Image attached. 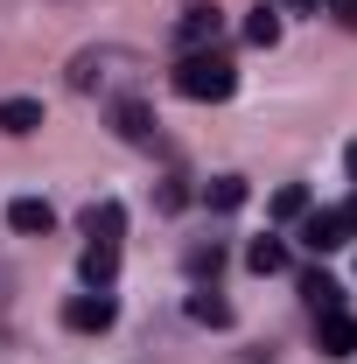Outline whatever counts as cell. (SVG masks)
<instances>
[{
    "mask_svg": "<svg viewBox=\"0 0 357 364\" xmlns=\"http://www.w3.org/2000/svg\"><path fill=\"white\" fill-rule=\"evenodd\" d=\"M182 267H189V273H218V267H224V245H218V238H211V245H189V259H182Z\"/></svg>",
    "mask_w": 357,
    "mask_h": 364,
    "instance_id": "ac0fdd59",
    "label": "cell"
},
{
    "mask_svg": "<svg viewBox=\"0 0 357 364\" xmlns=\"http://www.w3.org/2000/svg\"><path fill=\"white\" fill-rule=\"evenodd\" d=\"M85 231H91V238H112V245H119V231H127V210L105 196V203H91V210H85Z\"/></svg>",
    "mask_w": 357,
    "mask_h": 364,
    "instance_id": "4fadbf2b",
    "label": "cell"
},
{
    "mask_svg": "<svg viewBox=\"0 0 357 364\" xmlns=\"http://www.w3.org/2000/svg\"><path fill=\"white\" fill-rule=\"evenodd\" d=\"M154 203H161V210H182V203H189V189H182V176H169V182H161V189H154Z\"/></svg>",
    "mask_w": 357,
    "mask_h": 364,
    "instance_id": "d6986e66",
    "label": "cell"
},
{
    "mask_svg": "<svg viewBox=\"0 0 357 364\" xmlns=\"http://www.w3.org/2000/svg\"><path fill=\"white\" fill-rule=\"evenodd\" d=\"M322 7H336V21H343V28H357V0H322Z\"/></svg>",
    "mask_w": 357,
    "mask_h": 364,
    "instance_id": "ffe728a7",
    "label": "cell"
},
{
    "mask_svg": "<svg viewBox=\"0 0 357 364\" xmlns=\"http://www.w3.org/2000/svg\"><path fill=\"white\" fill-rule=\"evenodd\" d=\"M127 70H134V49H78V56H70V91H112L119 85V77H127Z\"/></svg>",
    "mask_w": 357,
    "mask_h": 364,
    "instance_id": "7a4b0ae2",
    "label": "cell"
},
{
    "mask_svg": "<svg viewBox=\"0 0 357 364\" xmlns=\"http://www.w3.org/2000/svg\"><path fill=\"white\" fill-rule=\"evenodd\" d=\"M302 301H309L315 316H329V309H343V287L329 273H302Z\"/></svg>",
    "mask_w": 357,
    "mask_h": 364,
    "instance_id": "8fae6325",
    "label": "cell"
},
{
    "mask_svg": "<svg viewBox=\"0 0 357 364\" xmlns=\"http://www.w3.org/2000/svg\"><path fill=\"white\" fill-rule=\"evenodd\" d=\"M203 203H211V210H238V203H245V176H211L203 182Z\"/></svg>",
    "mask_w": 357,
    "mask_h": 364,
    "instance_id": "5bb4252c",
    "label": "cell"
},
{
    "mask_svg": "<svg viewBox=\"0 0 357 364\" xmlns=\"http://www.w3.org/2000/svg\"><path fill=\"white\" fill-rule=\"evenodd\" d=\"M302 245H309V252H343V245H351V218H343V210H309V218H302Z\"/></svg>",
    "mask_w": 357,
    "mask_h": 364,
    "instance_id": "8992f818",
    "label": "cell"
},
{
    "mask_svg": "<svg viewBox=\"0 0 357 364\" xmlns=\"http://www.w3.org/2000/svg\"><path fill=\"white\" fill-rule=\"evenodd\" d=\"M7 231H21V238H49V231H56V210H49L43 196H14V203H7Z\"/></svg>",
    "mask_w": 357,
    "mask_h": 364,
    "instance_id": "52a82bcc",
    "label": "cell"
},
{
    "mask_svg": "<svg viewBox=\"0 0 357 364\" xmlns=\"http://www.w3.org/2000/svg\"><path fill=\"white\" fill-rule=\"evenodd\" d=\"M245 43H252V49H273V43H280V7L260 0V7L245 14Z\"/></svg>",
    "mask_w": 357,
    "mask_h": 364,
    "instance_id": "7c38bea8",
    "label": "cell"
},
{
    "mask_svg": "<svg viewBox=\"0 0 357 364\" xmlns=\"http://www.w3.org/2000/svg\"><path fill=\"white\" fill-rule=\"evenodd\" d=\"M176 91L196 98V105H224V98L238 91V63H231L224 49H189L176 63Z\"/></svg>",
    "mask_w": 357,
    "mask_h": 364,
    "instance_id": "6da1fadb",
    "label": "cell"
},
{
    "mask_svg": "<svg viewBox=\"0 0 357 364\" xmlns=\"http://www.w3.org/2000/svg\"><path fill=\"white\" fill-rule=\"evenodd\" d=\"M112 127H119V140H127V147H154V140H161L154 105H140V98H119V105H112Z\"/></svg>",
    "mask_w": 357,
    "mask_h": 364,
    "instance_id": "5b68a950",
    "label": "cell"
},
{
    "mask_svg": "<svg viewBox=\"0 0 357 364\" xmlns=\"http://www.w3.org/2000/svg\"><path fill=\"white\" fill-rule=\"evenodd\" d=\"M273 218H287V225H294V218H309V189H302V182H287V189L273 196Z\"/></svg>",
    "mask_w": 357,
    "mask_h": 364,
    "instance_id": "e0dca14e",
    "label": "cell"
},
{
    "mask_svg": "<svg viewBox=\"0 0 357 364\" xmlns=\"http://www.w3.org/2000/svg\"><path fill=\"white\" fill-rule=\"evenodd\" d=\"M78 273H85V287H112V273H119V245H112V238H91L85 259H78Z\"/></svg>",
    "mask_w": 357,
    "mask_h": 364,
    "instance_id": "ba28073f",
    "label": "cell"
},
{
    "mask_svg": "<svg viewBox=\"0 0 357 364\" xmlns=\"http://www.w3.org/2000/svg\"><path fill=\"white\" fill-rule=\"evenodd\" d=\"M189 316H196V322H211V329H224V322H231V301H218V294L203 287V294H189Z\"/></svg>",
    "mask_w": 357,
    "mask_h": 364,
    "instance_id": "2e32d148",
    "label": "cell"
},
{
    "mask_svg": "<svg viewBox=\"0 0 357 364\" xmlns=\"http://www.w3.org/2000/svg\"><path fill=\"white\" fill-rule=\"evenodd\" d=\"M245 267H252V273H280V267H287V238H273V231H267V238H252Z\"/></svg>",
    "mask_w": 357,
    "mask_h": 364,
    "instance_id": "9a60e30c",
    "label": "cell"
},
{
    "mask_svg": "<svg viewBox=\"0 0 357 364\" xmlns=\"http://www.w3.org/2000/svg\"><path fill=\"white\" fill-rule=\"evenodd\" d=\"M36 127H43V105L36 98H0V134L7 140H28Z\"/></svg>",
    "mask_w": 357,
    "mask_h": 364,
    "instance_id": "30bf717a",
    "label": "cell"
},
{
    "mask_svg": "<svg viewBox=\"0 0 357 364\" xmlns=\"http://www.w3.org/2000/svg\"><path fill=\"white\" fill-rule=\"evenodd\" d=\"M343 168H351V182H357V140H351V147H343Z\"/></svg>",
    "mask_w": 357,
    "mask_h": 364,
    "instance_id": "44dd1931",
    "label": "cell"
},
{
    "mask_svg": "<svg viewBox=\"0 0 357 364\" xmlns=\"http://www.w3.org/2000/svg\"><path fill=\"white\" fill-rule=\"evenodd\" d=\"M315 336H322V350H329V358H351V350H357V322L343 316V309L315 316Z\"/></svg>",
    "mask_w": 357,
    "mask_h": 364,
    "instance_id": "9c48e42d",
    "label": "cell"
},
{
    "mask_svg": "<svg viewBox=\"0 0 357 364\" xmlns=\"http://www.w3.org/2000/svg\"><path fill=\"white\" fill-rule=\"evenodd\" d=\"M287 7H302V14H309V7H322V0H287Z\"/></svg>",
    "mask_w": 357,
    "mask_h": 364,
    "instance_id": "603a6c76",
    "label": "cell"
},
{
    "mask_svg": "<svg viewBox=\"0 0 357 364\" xmlns=\"http://www.w3.org/2000/svg\"><path fill=\"white\" fill-rule=\"evenodd\" d=\"M112 322H119V301H112L105 287H85V294L63 301V329H78V336H105Z\"/></svg>",
    "mask_w": 357,
    "mask_h": 364,
    "instance_id": "3957f363",
    "label": "cell"
},
{
    "mask_svg": "<svg viewBox=\"0 0 357 364\" xmlns=\"http://www.w3.org/2000/svg\"><path fill=\"white\" fill-rule=\"evenodd\" d=\"M343 218H351V231H357V196H351V203H343Z\"/></svg>",
    "mask_w": 357,
    "mask_h": 364,
    "instance_id": "7402d4cb",
    "label": "cell"
},
{
    "mask_svg": "<svg viewBox=\"0 0 357 364\" xmlns=\"http://www.w3.org/2000/svg\"><path fill=\"white\" fill-rule=\"evenodd\" d=\"M218 36H224V14H218V7H182V14H176L182 56H189V49H218Z\"/></svg>",
    "mask_w": 357,
    "mask_h": 364,
    "instance_id": "277c9868",
    "label": "cell"
}]
</instances>
